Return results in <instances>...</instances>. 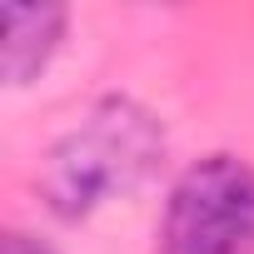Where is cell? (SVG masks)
<instances>
[{
  "label": "cell",
  "mask_w": 254,
  "mask_h": 254,
  "mask_svg": "<svg viewBox=\"0 0 254 254\" xmlns=\"http://www.w3.org/2000/svg\"><path fill=\"white\" fill-rule=\"evenodd\" d=\"M160 120L125 95H105L50 145L40 165V199L60 219H85L110 199L135 194L160 170Z\"/></svg>",
  "instance_id": "cell-1"
},
{
  "label": "cell",
  "mask_w": 254,
  "mask_h": 254,
  "mask_svg": "<svg viewBox=\"0 0 254 254\" xmlns=\"http://www.w3.org/2000/svg\"><path fill=\"white\" fill-rule=\"evenodd\" d=\"M160 254H254V165L239 155L194 160L170 185Z\"/></svg>",
  "instance_id": "cell-2"
},
{
  "label": "cell",
  "mask_w": 254,
  "mask_h": 254,
  "mask_svg": "<svg viewBox=\"0 0 254 254\" xmlns=\"http://www.w3.org/2000/svg\"><path fill=\"white\" fill-rule=\"evenodd\" d=\"M65 20H70L65 5H0V25H5L0 70L10 85H30L50 65V55L60 50Z\"/></svg>",
  "instance_id": "cell-3"
},
{
  "label": "cell",
  "mask_w": 254,
  "mask_h": 254,
  "mask_svg": "<svg viewBox=\"0 0 254 254\" xmlns=\"http://www.w3.org/2000/svg\"><path fill=\"white\" fill-rule=\"evenodd\" d=\"M0 254H55L45 239H35V234H25V229H10L5 234V244H0Z\"/></svg>",
  "instance_id": "cell-4"
}]
</instances>
